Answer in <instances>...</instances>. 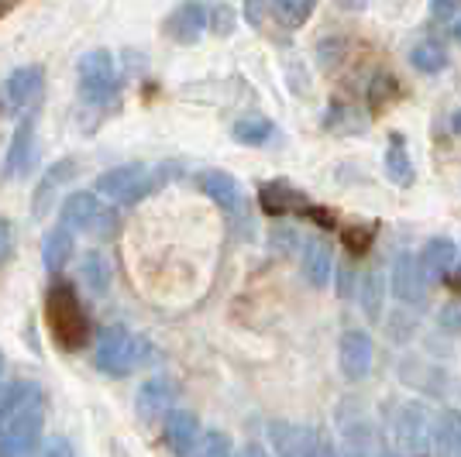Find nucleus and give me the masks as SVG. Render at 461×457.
<instances>
[{"label":"nucleus","mask_w":461,"mask_h":457,"mask_svg":"<svg viewBox=\"0 0 461 457\" xmlns=\"http://www.w3.org/2000/svg\"><path fill=\"white\" fill-rule=\"evenodd\" d=\"M45 324H49V330H52V337H56L62 351H83L94 337L90 317H86L77 289L69 282H56L45 292Z\"/></svg>","instance_id":"obj_1"},{"label":"nucleus","mask_w":461,"mask_h":457,"mask_svg":"<svg viewBox=\"0 0 461 457\" xmlns=\"http://www.w3.org/2000/svg\"><path fill=\"white\" fill-rule=\"evenodd\" d=\"M173 166H117V169L104 172L96 179V196L121 203V207H131L138 200H145L149 193H155L158 186H166V179L173 175Z\"/></svg>","instance_id":"obj_2"},{"label":"nucleus","mask_w":461,"mask_h":457,"mask_svg":"<svg viewBox=\"0 0 461 457\" xmlns=\"http://www.w3.org/2000/svg\"><path fill=\"white\" fill-rule=\"evenodd\" d=\"M149 358V341L135 337L128 327H107L96 337V368L111 379L131 375L138 364Z\"/></svg>","instance_id":"obj_3"},{"label":"nucleus","mask_w":461,"mask_h":457,"mask_svg":"<svg viewBox=\"0 0 461 457\" xmlns=\"http://www.w3.org/2000/svg\"><path fill=\"white\" fill-rule=\"evenodd\" d=\"M41 430V385L11 381L0 396V437Z\"/></svg>","instance_id":"obj_4"},{"label":"nucleus","mask_w":461,"mask_h":457,"mask_svg":"<svg viewBox=\"0 0 461 457\" xmlns=\"http://www.w3.org/2000/svg\"><path fill=\"white\" fill-rule=\"evenodd\" d=\"M121 79L114 69V56L107 49H94L79 58V96L90 107H107L117 100Z\"/></svg>","instance_id":"obj_5"},{"label":"nucleus","mask_w":461,"mask_h":457,"mask_svg":"<svg viewBox=\"0 0 461 457\" xmlns=\"http://www.w3.org/2000/svg\"><path fill=\"white\" fill-rule=\"evenodd\" d=\"M62 228L90 230V234H111L114 230V213L100 203L96 193H73L62 203Z\"/></svg>","instance_id":"obj_6"},{"label":"nucleus","mask_w":461,"mask_h":457,"mask_svg":"<svg viewBox=\"0 0 461 457\" xmlns=\"http://www.w3.org/2000/svg\"><path fill=\"white\" fill-rule=\"evenodd\" d=\"M434 430H438V419H430L420 402L403 406L396 417V440L406 454H427L434 447Z\"/></svg>","instance_id":"obj_7"},{"label":"nucleus","mask_w":461,"mask_h":457,"mask_svg":"<svg viewBox=\"0 0 461 457\" xmlns=\"http://www.w3.org/2000/svg\"><path fill=\"white\" fill-rule=\"evenodd\" d=\"M258 203H262V210H266L269 217L303 213V217H317V224H324V228H330V224H334L327 210L313 207L303 193L289 190V186H283V183H269V186H262V193H258Z\"/></svg>","instance_id":"obj_8"},{"label":"nucleus","mask_w":461,"mask_h":457,"mask_svg":"<svg viewBox=\"0 0 461 457\" xmlns=\"http://www.w3.org/2000/svg\"><path fill=\"white\" fill-rule=\"evenodd\" d=\"M41 79H45L41 66H21V69H14L11 76L0 83V114H21L41 90Z\"/></svg>","instance_id":"obj_9"},{"label":"nucleus","mask_w":461,"mask_h":457,"mask_svg":"<svg viewBox=\"0 0 461 457\" xmlns=\"http://www.w3.org/2000/svg\"><path fill=\"white\" fill-rule=\"evenodd\" d=\"M389 286L396 292V300L406 306H423V292H427V279L420 272V258L413 251H400L393 258V275Z\"/></svg>","instance_id":"obj_10"},{"label":"nucleus","mask_w":461,"mask_h":457,"mask_svg":"<svg viewBox=\"0 0 461 457\" xmlns=\"http://www.w3.org/2000/svg\"><path fill=\"white\" fill-rule=\"evenodd\" d=\"M372 358H375V347H372L368 330H345L341 347H338V362H341L345 379L351 381L366 379L368 372H372Z\"/></svg>","instance_id":"obj_11"},{"label":"nucleus","mask_w":461,"mask_h":457,"mask_svg":"<svg viewBox=\"0 0 461 457\" xmlns=\"http://www.w3.org/2000/svg\"><path fill=\"white\" fill-rule=\"evenodd\" d=\"M458 265V245L451 237H430L420 251V272L430 286L444 282Z\"/></svg>","instance_id":"obj_12"},{"label":"nucleus","mask_w":461,"mask_h":457,"mask_svg":"<svg viewBox=\"0 0 461 457\" xmlns=\"http://www.w3.org/2000/svg\"><path fill=\"white\" fill-rule=\"evenodd\" d=\"M35 158V117H24L14 134H11V145H7V155H4V179H18L28 172Z\"/></svg>","instance_id":"obj_13"},{"label":"nucleus","mask_w":461,"mask_h":457,"mask_svg":"<svg viewBox=\"0 0 461 457\" xmlns=\"http://www.w3.org/2000/svg\"><path fill=\"white\" fill-rule=\"evenodd\" d=\"M162 440L169 447V454L186 457L200 444V419L190 409H173L169 419H166V430H162Z\"/></svg>","instance_id":"obj_14"},{"label":"nucleus","mask_w":461,"mask_h":457,"mask_svg":"<svg viewBox=\"0 0 461 457\" xmlns=\"http://www.w3.org/2000/svg\"><path fill=\"white\" fill-rule=\"evenodd\" d=\"M203 28H211V7H203V4H179L173 14L166 18L169 39L183 41V45L200 39Z\"/></svg>","instance_id":"obj_15"},{"label":"nucleus","mask_w":461,"mask_h":457,"mask_svg":"<svg viewBox=\"0 0 461 457\" xmlns=\"http://www.w3.org/2000/svg\"><path fill=\"white\" fill-rule=\"evenodd\" d=\"M173 396H176V389H173V381H169V379H149L141 389H138V396H135L138 417L145 419V423H152L155 417L169 413Z\"/></svg>","instance_id":"obj_16"},{"label":"nucleus","mask_w":461,"mask_h":457,"mask_svg":"<svg viewBox=\"0 0 461 457\" xmlns=\"http://www.w3.org/2000/svg\"><path fill=\"white\" fill-rule=\"evenodd\" d=\"M385 175L396 183V186H413L417 172H413V158L406 148L403 134H389V145H385Z\"/></svg>","instance_id":"obj_17"},{"label":"nucleus","mask_w":461,"mask_h":457,"mask_svg":"<svg viewBox=\"0 0 461 457\" xmlns=\"http://www.w3.org/2000/svg\"><path fill=\"white\" fill-rule=\"evenodd\" d=\"M330 272H334V255L327 241H307L303 248V275H307L310 286L324 289L330 282Z\"/></svg>","instance_id":"obj_18"},{"label":"nucleus","mask_w":461,"mask_h":457,"mask_svg":"<svg viewBox=\"0 0 461 457\" xmlns=\"http://www.w3.org/2000/svg\"><path fill=\"white\" fill-rule=\"evenodd\" d=\"M200 190L211 196L217 207L238 210L241 207V190L228 172H200Z\"/></svg>","instance_id":"obj_19"},{"label":"nucleus","mask_w":461,"mask_h":457,"mask_svg":"<svg viewBox=\"0 0 461 457\" xmlns=\"http://www.w3.org/2000/svg\"><path fill=\"white\" fill-rule=\"evenodd\" d=\"M73 172H77L73 162H56L52 169L41 175L39 193H35V200H32V213H35V217H45V213H49V203H52L56 190L66 186V179H73Z\"/></svg>","instance_id":"obj_20"},{"label":"nucleus","mask_w":461,"mask_h":457,"mask_svg":"<svg viewBox=\"0 0 461 457\" xmlns=\"http://www.w3.org/2000/svg\"><path fill=\"white\" fill-rule=\"evenodd\" d=\"M69 255H73V230L69 228H52L45 234V241H41V262L49 272H62L66 262H69Z\"/></svg>","instance_id":"obj_21"},{"label":"nucleus","mask_w":461,"mask_h":457,"mask_svg":"<svg viewBox=\"0 0 461 457\" xmlns=\"http://www.w3.org/2000/svg\"><path fill=\"white\" fill-rule=\"evenodd\" d=\"M434 447L441 457H461V409H447L438 417Z\"/></svg>","instance_id":"obj_22"},{"label":"nucleus","mask_w":461,"mask_h":457,"mask_svg":"<svg viewBox=\"0 0 461 457\" xmlns=\"http://www.w3.org/2000/svg\"><path fill=\"white\" fill-rule=\"evenodd\" d=\"M410 66L417 69V73H441L444 66H447V52H444V45L438 41H420V45H413L410 49Z\"/></svg>","instance_id":"obj_23"},{"label":"nucleus","mask_w":461,"mask_h":457,"mask_svg":"<svg viewBox=\"0 0 461 457\" xmlns=\"http://www.w3.org/2000/svg\"><path fill=\"white\" fill-rule=\"evenodd\" d=\"M272 121L269 117H258V114H249L241 117L238 124H234V138L241 141V145H266L272 138Z\"/></svg>","instance_id":"obj_24"},{"label":"nucleus","mask_w":461,"mask_h":457,"mask_svg":"<svg viewBox=\"0 0 461 457\" xmlns=\"http://www.w3.org/2000/svg\"><path fill=\"white\" fill-rule=\"evenodd\" d=\"M79 272H83V282L94 289L96 296L107 292V286H111V265H107V258H104L100 251H90V255L83 258Z\"/></svg>","instance_id":"obj_25"},{"label":"nucleus","mask_w":461,"mask_h":457,"mask_svg":"<svg viewBox=\"0 0 461 457\" xmlns=\"http://www.w3.org/2000/svg\"><path fill=\"white\" fill-rule=\"evenodd\" d=\"M269 11L283 28H300L313 14V4L310 0H276V4H269Z\"/></svg>","instance_id":"obj_26"},{"label":"nucleus","mask_w":461,"mask_h":457,"mask_svg":"<svg viewBox=\"0 0 461 457\" xmlns=\"http://www.w3.org/2000/svg\"><path fill=\"white\" fill-rule=\"evenodd\" d=\"M383 296H385V275L383 272H368L366 286H362V309L368 320L383 317Z\"/></svg>","instance_id":"obj_27"},{"label":"nucleus","mask_w":461,"mask_h":457,"mask_svg":"<svg viewBox=\"0 0 461 457\" xmlns=\"http://www.w3.org/2000/svg\"><path fill=\"white\" fill-rule=\"evenodd\" d=\"M193 457H230V440L228 434H221V430H207L200 444H196V454Z\"/></svg>","instance_id":"obj_28"},{"label":"nucleus","mask_w":461,"mask_h":457,"mask_svg":"<svg viewBox=\"0 0 461 457\" xmlns=\"http://www.w3.org/2000/svg\"><path fill=\"white\" fill-rule=\"evenodd\" d=\"M372 241H375V224H351V228L345 230V245L355 255H366L368 248H372Z\"/></svg>","instance_id":"obj_29"},{"label":"nucleus","mask_w":461,"mask_h":457,"mask_svg":"<svg viewBox=\"0 0 461 457\" xmlns=\"http://www.w3.org/2000/svg\"><path fill=\"white\" fill-rule=\"evenodd\" d=\"M400 96V86L393 76H379L372 79V90H368V100H372V111H383L385 100H396Z\"/></svg>","instance_id":"obj_30"},{"label":"nucleus","mask_w":461,"mask_h":457,"mask_svg":"<svg viewBox=\"0 0 461 457\" xmlns=\"http://www.w3.org/2000/svg\"><path fill=\"white\" fill-rule=\"evenodd\" d=\"M272 434H276V444H279V457H303L300 444H296V430H289V426H283V423H276Z\"/></svg>","instance_id":"obj_31"},{"label":"nucleus","mask_w":461,"mask_h":457,"mask_svg":"<svg viewBox=\"0 0 461 457\" xmlns=\"http://www.w3.org/2000/svg\"><path fill=\"white\" fill-rule=\"evenodd\" d=\"M35 457H73V447H69V440L49 437V440H41V447L35 451Z\"/></svg>","instance_id":"obj_32"},{"label":"nucleus","mask_w":461,"mask_h":457,"mask_svg":"<svg viewBox=\"0 0 461 457\" xmlns=\"http://www.w3.org/2000/svg\"><path fill=\"white\" fill-rule=\"evenodd\" d=\"M11 255H14V228L7 217H0V265L11 262Z\"/></svg>","instance_id":"obj_33"},{"label":"nucleus","mask_w":461,"mask_h":457,"mask_svg":"<svg viewBox=\"0 0 461 457\" xmlns=\"http://www.w3.org/2000/svg\"><path fill=\"white\" fill-rule=\"evenodd\" d=\"M211 28L217 35H230V28H234V11H230V7H211Z\"/></svg>","instance_id":"obj_34"},{"label":"nucleus","mask_w":461,"mask_h":457,"mask_svg":"<svg viewBox=\"0 0 461 457\" xmlns=\"http://www.w3.org/2000/svg\"><path fill=\"white\" fill-rule=\"evenodd\" d=\"M303 457H338V451H334V444L327 437H307V447H303Z\"/></svg>","instance_id":"obj_35"},{"label":"nucleus","mask_w":461,"mask_h":457,"mask_svg":"<svg viewBox=\"0 0 461 457\" xmlns=\"http://www.w3.org/2000/svg\"><path fill=\"white\" fill-rule=\"evenodd\" d=\"M441 324L447 330H461V303H451L441 309Z\"/></svg>","instance_id":"obj_36"},{"label":"nucleus","mask_w":461,"mask_h":457,"mask_svg":"<svg viewBox=\"0 0 461 457\" xmlns=\"http://www.w3.org/2000/svg\"><path fill=\"white\" fill-rule=\"evenodd\" d=\"M338 275H341V279H338V292H341V296H348V292H351V286H355V279H351V275H355V272H351V268H341V272H338Z\"/></svg>","instance_id":"obj_37"},{"label":"nucleus","mask_w":461,"mask_h":457,"mask_svg":"<svg viewBox=\"0 0 461 457\" xmlns=\"http://www.w3.org/2000/svg\"><path fill=\"white\" fill-rule=\"evenodd\" d=\"M455 11H458L455 4H430V14H434V18H451Z\"/></svg>","instance_id":"obj_38"},{"label":"nucleus","mask_w":461,"mask_h":457,"mask_svg":"<svg viewBox=\"0 0 461 457\" xmlns=\"http://www.w3.org/2000/svg\"><path fill=\"white\" fill-rule=\"evenodd\" d=\"M262 14H266V7H262V4H249V7H245V18H249L251 24H258Z\"/></svg>","instance_id":"obj_39"},{"label":"nucleus","mask_w":461,"mask_h":457,"mask_svg":"<svg viewBox=\"0 0 461 457\" xmlns=\"http://www.w3.org/2000/svg\"><path fill=\"white\" fill-rule=\"evenodd\" d=\"M238 457H269L266 454V447H258V444H249V447H241Z\"/></svg>","instance_id":"obj_40"},{"label":"nucleus","mask_w":461,"mask_h":457,"mask_svg":"<svg viewBox=\"0 0 461 457\" xmlns=\"http://www.w3.org/2000/svg\"><path fill=\"white\" fill-rule=\"evenodd\" d=\"M451 128H455V134H461V111L455 114V121H451Z\"/></svg>","instance_id":"obj_41"},{"label":"nucleus","mask_w":461,"mask_h":457,"mask_svg":"<svg viewBox=\"0 0 461 457\" xmlns=\"http://www.w3.org/2000/svg\"><path fill=\"white\" fill-rule=\"evenodd\" d=\"M451 35H455V39H458V41H461V18H458V21H455V28H451Z\"/></svg>","instance_id":"obj_42"},{"label":"nucleus","mask_w":461,"mask_h":457,"mask_svg":"<svg viewBox=\"0 0 461 457\" xmlns=\"http://www.w3.org/2000/svg\"><path fill=\"white\" fill-rule=\"evenodd\" d=\"M7 11H11V7H7V4H0V14H7Z\"/></svg>","instance_id":"obj_43"},{"label":"nucleus","mask_w":461,"mask_h":457,"mask_svg":"<svg viewBox=\"0 0 461 457\" xmlns=\"http://www.w3.org/2000/svg\"><path fill=\"white\" fill-rule=\"evenodd\" d=\"M0 372H4V358H0Z\"/></svg>","instance_id":"obj_44"},{"label":"nucleus","mask_w":461,"mask_h":457,"mask_svg":"<svg viewBox=\"0 0 461 457\" xmlns=\"http://www.w3.org/2000/svg\"><path fill=\"white\" fill-rule=\"evenodd\" d=\"M389 457H393V454H389Z\"/></svg>","instance_id":"obj_45"}]
</instances>
